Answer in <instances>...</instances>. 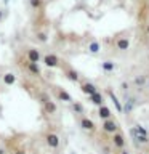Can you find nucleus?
<instances>
[{
	"mask_svg": "<svg viewBox=\"0 0 149 154\" xmlns=\"http://www.w3.org/2000/svg\"><path fill=\"white\" fill-rule=\"evenodd\" d=\"M130 135H132V138L136 140V143H147V141H149V137H144V135H141L136 128H133V127L130 128Z\"/></svg>",
	"mask_w": 149,
	"mask_h": 154,
	"instance_id": "obj_1",
	"label": "nucleus"
},
{
	"mask_svg": "<svg viewBox=\"0 0 149 154\" xmlns=\"http://www.w3.org/2000/svg\"><path fill=\"white\" fill-rule=\"evenodd\" d=\"M47 144L50 148H58L59 146V137L55 133H48L47 135Z\"/></svg>",
	"mask_w": 149,
	"mask_h": 154,
	"instance_id": "obj_2",
	"label": "nucleus"
},
{
	"mask_svg": "<svg viewBox=\"0 0 149 154\" xmlns=\"http://www.w3.org/2000/svg\"><path fill=\"white\" fill-rule=\"evenodd\" d=\"M43 63H45L48 67H56L59 61H58L56 55H45V56H43Z\"/></svg>",
	"mask_w": 149,
	"mask_h": 154,
	"instance_id": "obj_3",
	"label": "nucleus"
},
{
	"mask_svg": "<svg viewBox=\"0 0 149 154\" xmlns=\"http://www.w3.org/2000/svg\"><path fill=\"white\" fill-rule=\"evenodd\" d=\"M103 128H104L108 133H114V132H117V124H115L114 120L108 119V120H104V124H103Z\"/></svg>",
	"mask_w": 149,
	"mask_h": 154,
	"instance_id": "obj_4",
	"label": "nucleus"
},
{
	"mask_svg": "<svg viewBox=\"0 0 149 154\" xmlns=\"http://www.w3.org/2000/svg\"><path fill=\"white\" fill-rule=\"evenodd\" d=\"M82 91H84V93H87V95H90V96H91V95H95V93H98L96 87H95L93 84H88V82L82 85Z\"/></svg>",
	"mask_w": 149,
	"mask_h": 154,
	"instance_id": "obj_5",
	"label": "nucleus"
},
{
	"mask_svg": "<svg viewBox=\"0 0 149 154\" xmlns=\"http://www.w3.org/2000/svg\"><path fill=\"white\" fill-rule=\"evenodd\" d=\"M109 98L112 100V103H114V106H115V109H117L119 112H123V109H125V108L122 106V103H120V101L117 100V96H115L112 91H109Z\"/></svg>",
	"mask_w": 149,
	"mask_h": 154,
	"instance_id": "obj_6",
	"label": "nucleus"
},
{
	"mask_svg": "<svg viewBox=\"0 0 149 154\" xmlns=\"http://www.w3.org/2000/svg\"><path fill=\"white\" fill-rule=\"evenodd\" d=\"M99 117L101 119H104V120H108V119H111V111H109V108L108 106H99Z\"/></svg>",
	"mask_w": 149,
	"mask_h": 154,
	"instance_id": "obj_7",
	"label": "nucleus"
},
{
	"mask_svg": "<svg viewBox=\"0 0 149 154\" xmlns=\"http://www.w3.org/2000/svg\"><path fill=\"white\" fill-rule=\"evenodd\" d=\"M27 58H29V61H31V63H37L38 60H40V53L32 48V50L27 51Z\"/></svg>",
	"mask_w": 149,
	"mask_h": 154,
	"instance_id": "obj_8",
	"label": "nucleus"
},
{
	"mask_svg": "<svg viewBox=\"0 0 149 154\" xmlns=\"http://www.w3.org/2000/svg\"><path fill=\"white\" fill-rule=\"evenodd\" d=\"M115 45H117L119 50H128V47H130V40H128V38H119V40L115 42Z\"/></svg>",
	"mask_w": 149,
	"mask_h": 154,
	"instance_id": "obj_9",
	"label": "nucleus"
},
{
	"mask_svg": "<svg viewBox=\"0 0 149 154\" xmlns=\"http://www.w3.org/2000/svg\"><path fill=\"white\" fill-rule=\"evenodd\" d=\"M43 109H45V112H48V114H55L56 112V104L53 103V101H48V103L43 104Z\"/></svg>",
	"mask_w": 149,
	"mask_h": 154,
	"instance_id": "obj_10",
	"label": "nucleus"
},
{
	"mask_svg": "<svg viewBox=\"0 0 149 154\" xmlns=\"http://www.w3.org/2000/svg\"><path fill=\"white\" fill-rule=\"evenodd\" d=\"M114 144H115L117 148H123V146H125V140H123L122 135H119V133L114 135Z\"/></svg>",
	"mask_w": 149,
	"mask_h": 154,
	"instance_id": "obj_11",
	"label": "nucleus"
},
{
	"mask_svg": "<svg viewBox=\"0 0 149 154\" xmlns=\"http://www.w3.org/2000/svg\"><path fill=\"white\" fill-rule=\"evenodd\" d=\"M80 125H82V128H85V130H93L95 128V124L91 122L90 119H82L80 120Z\"/></svg>",
	"mask_w": 149,
	"mask_h": 154,
	"instance_id": "obj_12",
	"label": "nucleus"
},
{
	"mask_svg": "<svg viewBox=\"0 0 149 154\" xmlns=\"http://www.w3.org/2000/svg\"><path fill=\"white\" fill-rule=\"evenodd\" d=\"M7 85H13L14 84V80H16V77H14V74H11V72H8V74H5L3 75V79H2Z\"/></svg>",
	"mask_w": 149,
	"mask_h": 154,
	"instance_id": "obj_13",
	"label": "nucleus"
},
{
	"mask_svg": "<svg viewBox=\"0 0 149 154\" xmlns=\"http://www.w3.org/2000/svg\"><path fill=\"white\" fill-rule=\"evenodd\" d=\"M101 67H103V71H106V72H112L115 69V64L111 61H104L103 64H101Z\"/></svg>",
	"mask_w": 149,
	"mask_h": 154,
	"instance_id": "obj_14",
	"label": "nucleus"
},
{
	"mask_svg": "<svg viewBox=\"0 0 149 154\" xmlns=\"http://www.w3.org/2000/svg\"><path fill=\"white\" fill-rule=\"evenodd\" d=\"M58 98L61 101H66V103H71L72 101V96L67 93V91H59V93H58Z\"/></svg>",
	"mask_w": 149,
	"mask_h": 154,
	"instance_id": "obj_15",
	"label": "nucleus"
},
{
	"mask_svg": "<svg viewBox=\"0 0 149 154\" xmlns=\"http://www.w3.org/2000/svg\"><path fill=\"white\" fill-rule=\"evenodd\" d=\"M90 100L93 101L95 104L103 106V96H101V93H95V95H91V96H90Z\"/></svg>",
	"mask_w": 149,
	"mask_h": 154,
	"instance_id": "obj_16",
	"label": "nucleus"
},
{
	"mask_svg": "<svg viewBox=\"0 0 149 154\" xmlns=\"http://www.w3.org/2000/svg\"><path fill=\"white\" fill-rule=\"evenodd\" d=\"M29 71L32 72V74H40V67H38L37 63H29V67H27Z\"/></svg>",
	"mask_w": 149,
	"mask_h": 154,
	"instance_id": "obj_17",
	"label": "nucleus"
},
{
	"mask_svg": "<svg viewBox=\"0 0 149 154\" xmlns=\"http://www.w3.org/2000/svg\"><path fill=\"white\" fill-rule=\"evenodd\" d=\"M67 77H69L72 82H77V80H79V74H77L74 69H69V71H67Z\"/></svg>",
	"mask_w": 149,
	"mask_h": 154,
	"instance_id": "obj_18",
	"label": "nucleus"
},
{
	"mask_svg": "<svg viewBox=\"0 0 149 154\" xmlns=\"http://www.w3.org/2000/svg\"><path fill=\"white\" fill-rule=\"evenodd\" d=\"M88 50H90L91 53H98V51H99V43H98V42H90Z\"/></svg>",
	"mask_w": 149,
	"mask_h": 154,
	"instance_id": "obj_19",
	"label": "nucleus"
},
{
	"mask_svg": "<svg viewBox=\"0 0 149 154\" xmlns=\"http://www.w3.org/2000/svg\"><path fill=\"white\" fill-rule=\"evenodd\" d=\"M133 84H135V85H138V87L144 85V84H146V77H144V75H138L136 79L133 80Z\"/></svg>",
	"mask_w": 149,
	"mask_h": 154,
	"instance_id": "obj_20",
	"label": "nucleus"
},
{
	"mask_svg": "<svg viewBox=\"0 0 149 154\" xmlns=\"http://www.w3.org/2000/svg\"><path fill=\"white\" fill-rule=\"evenodd\" d=\"M72 108H74V111H75L77 114H82L85 111V108L82 106V103H74V104H72Z\"/></svg>",
	"mask_w": 149,
	"mask_h": 154,
	"instance_id": "obj_21",
	"label": "nucleus"
},
{
	"mask_svg": "<svg viewBox=\"0 0 149 154\" xmlns=\"http://www.w3.org/2000/svg\"><path fill=\"white\" fill-rule=\"evenodd\" d=\"M133 111V101H128L127 104H125V109H123V112H127V114H130Z\"/></svg>",
	"mask_w": 149,
	"mask_h": 154,
	"instance_id": "obj_22",
	"label": "nucleus"
},
{
	"mask_svg": "<svg viewBox=\"0 0 149 154\" xmlns=\"http://www.w3.org/2000/svg\"><path fill=\"white\" fill-rule=\"evenodd\" d=\"M136 130H138V132L141 133V135H144V137H147V130L144 128L143 125H136Z\"/></svg>",
	"mask_w": 149,
	"mask_h": 154,
	"instance_id": "obj_23",
	"label": "nucleus"
},
{
	"mask_svg": "<svg viewBox=\"0 0 149 154\" xmlns=\"http://www.w3.org/2000/svg\"><path fill=\"white\" fill-rule=\"evenodd\" d=\"M37 38L40 42H47V34H43V32H38L37 34Z\"/></svg>",
	"mask_w": 149,
	"mask_h": 154,
	"instance_id": "obj_24",
	"label": "nucleus"
},
{
	"mask_svg": "<svg viewBox=\"0 0 149 154\" xmlns=\"http://www.w3.org/2000/svg\"><path fill=\"white\" fill-rule=\"evenodd\" d=\"M40 3H42V0H31V5L34 8H38V7H40Z\"/></svg>",
	"mask_w": 149,
	"mask_h": 154,
	"instance_id": "obj_25",
	"label": "nucleus"
},
{
	"mask_svg": "<svg viewBox=\"0 0 149 154\" xmlns=\"http://www.w3.org/2000/svg\"><path fill=\"white\" fill-rule=\"evenodd\" d=\"M40 100L43 101V103H48V101H50V100H48V95H42V96H40Z\"/></svg>",
	"mask_w": 149,
	"mask_h": 154,
	"instance_id": "obj_26",
	"label": "nucleus"
},
{
	"mask_svg": "<svg viewBox=\"0 0 149 154\" xmlns=\"http://www.w3.org/2000/svg\"><path fill=\"white\" fill-rule=\"evenodd\" d=\"M2 19H3V11L0 10V21H2Z\"/></svg>",
	"mask_w": 149,
	"mask_h": 154,
	"instance_id": "obj_27",
	"label": "nucleus"
},
{
	"mask_svg": "<svg viewBox=\"0 0 149 154\" xmlns=\"http://www.w3.org/2000/svg\"><path fill=\"white\" fill-rule=\"evenodd\" d=\"M14 154H24V151H16V152H14Z\"/></svg>",
	"mask_w": 149,
	"mask_h": 154,
	"instance_id": "obj_28",
	"label": "nucleus"
},
{
	"mask_svg": "<svg viewBox=\"0 0 149 154\" xmlns=\"http://www.w3.org/2000/svg\"><path fill=\"white\" fill-rule=\"evenodd\" d=\"M146 32L149 34V24H147V26H146Z\"/></svg>",
	"mask_w": 149,
	"mask_h": 154,
	"instance_id": "obj_29",
	"label": "nucleus"
},
{
	"mask_svg": "<svg viewBox=\"0 0 149 154\" xmlns=\"http://www.w3.org/2000/svg\"><path fill=\"white\" fill-rule=\"evenodd\" d=\"M0 154H5V151H3V149H0Z\"/></svg>",
	"mask_w": 149,
	"mask_h": 154,
	"instance_id": "obj_30",
	"label": "nucleus"
},
{
	"mask_svg": "<svg viewBox=\"0 0 149 154\" xmlns=\"http://www.w3.org/2000/svg\"><path fill=\"white\" fill-rule=\"evenodd\" d=\"M122 154H128V152H127V151H122Z\"/></svg>",
	"mask_w": 149,
	"mask_h": 154,
	"instance_id": "obj_31",
	"label": "nucleus"
},
{
	"mask_svg": "<svg viewBox=\"0 0 149 154\" xmlns=\"http://www.w3.org/2000/svg\"><path fill=\"white\" fill-rule=\"evenodd\" d=\"M147 85H149V80H147Z\"/></svg>",
	"mask_w": 149,
	"mask_h": 154,
	"instance_id": "obj_32",
	"label": "nucleus"
},
{
	"mask_svg": "<svg viewBox=\"0 0 149 154\" xmlns=\"http://www.w3.org/2000/svg\"><path fill=\"white\" fill-rule=\"evenodd\" d=\"M0 80H2V79H0Z\"/></svg>",
	"mask_w": 149,
	"mask_h": 154,
	"instance_id": "obj_33",
	"label": "nucleus"
}]
</instances>
